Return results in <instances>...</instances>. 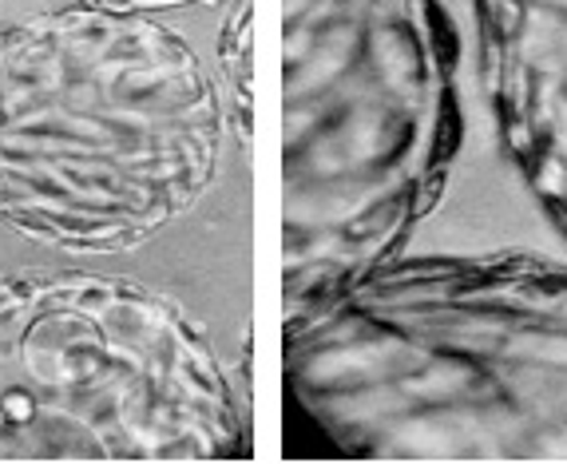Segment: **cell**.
Instances as JSON below:
<instances>
[{
    "mask_svg": "<svg viewBox=\"0 0 567 464\" xmlns=\"http://www.w3.org/2000/svg\"><path fill=\"white\" fill-rule=\"evenodd\" d=\"M286 385L341 456L567 464V262L393 258L286 330Z\"/></svg>",
    "mask_w": 567,
    "mask_h": 464,
    "instance_id": "obj_1",
    "label": "cell"
},
{
    "mask_svg": "<svg viewBox=\"0 0 567 464\" xmlns=\"http://www.w3.org/2000/svg\"><path fill=\"white\" fill-rule=\"evenodd\" d=\"M496 140L567 243V0H476Z\"/></svg>",
    "mask_w": 567,
    "mask_h": 464,
    "instance_id": "obj_5",
    "label": "cell"
},
{
    "mask_svg": "<svg viewBox=\"0 0 567 464\" xmlns=\"http://www.w3.org/2000/svg\"><path fill=\"white\" fill-rule=\"evenodd\" d=\"M250 0H238L235 12L227 17V32L218 40V56H223V80L230 87V124H235L238 143L246 147L250 124H255V95H250Z\"/></svg>",
    "mask_w": 567,
    "mask_h": 464,
    "instance_id": "obj_6",
    "label": "cell"
},
{
    "mask_svg": "<svg viewBox=\"0 0 567 464\" xmlns=\"http://www.w3.org/2000/svg\"><path fill=\"white\" fill-rule=\"evenodd\" d=\"M461 143L445 0H282V330L405 255Z\"/></svg>",
    "mask_w": 567,
    "mask_h": 464,
    "instance_id": "obj_2",
    "label": "cell"
},
{
    "mask_svg": "<svg viewBox=\"0 0 567 464\" xmlns=\"http://www.w3.org/2000/svg\"><path fill=\"white\" fill-rule=\"evenodd\" d=\"M76 4H95V9H115V12H175V9H207L218 0H76Z\"/></svg>",
    "mask_w": 567,
    "mask_h": 464,
    "instance_id": "obj_7",
    "label": "cell"
},
{
    "mask_svg": "<svg viewBox=\"0 0 567 464\" xmlns=\"http://www.w3.org/2000/svg\"><path fill=\"white\" fill-rule=\"evenodd\" d=\"M246 456V421L203 326L120 275L0 278V464Z\"/></svg>",
    "mask_w": 567,
    "mask_h": 464,
    "instance_id": "obj_4",
    "label": "cell"
},
{
    "mask_svg": "<svg viewBox=\"0 0 567 464\" xmlns=\"http://www.w3.org/2000/svg\"><path fill=\"white\" fill-rule=\"evenodd\" d=\"M223 104L152 12L68 4L0 29V223L44 247L152 243L215 183Z\"/></svg>",
    "mask_w": 567,
    "mask_h": 464,
    "instance_id": "obj_3",
    "label": "cell"
}]
</instances>
